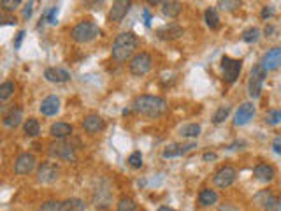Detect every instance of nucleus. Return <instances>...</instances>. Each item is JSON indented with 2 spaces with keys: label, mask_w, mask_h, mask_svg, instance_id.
<instances>
[{
  "label": "nucleus",
  "mask_w": 281,
  "mask_h": 211,
  "mask_svg": "<svg viewBox=\"0 0 281 211\" xmlns=\"http://www.w3.org/2000/svg\"><path fill=\"white\" fill-rule=\"evenodd\" d=\"M132 109L139 114H144L148 118H158V116L165 114L167 101L158 95H139L134 99Z\"/></svg>",
  "instance_id": "f257e3e1"
},
{
  "label": "nucleus",
  "mask_w": 281,
  "mask_h": 211,
  "mask_svg": "<svg viewBox=\"0 0 281 211\" xmlns=\"http://www.w3.org/2000/svg\"><path fill=\"white\" fill-rule=\"evenodd\" d=\"M137 46H139V39H137V35L134 32H121L113 41V48H111L113 58L116 62H120V63H123V62H127L134 55Z\"/></svg>",
  "instance_id": "f03ea898"
},
{
  "label": "nucleus",
  "mask_w": 281,
  "mask_h": 211,
  "mask_svg": "<svg viewBox=\"0 0 281 211\" xmlns=\"http://www.w3.org/2000/svg\"><path fill=\"white\" fill-rule=\"evenodd\" d=\"M99 34H100L99 25H97V23H93V21H90V20H83V21H79L78 25L70 30V37H72V41H76V42H79V44L92 42L93 39H97V37H99Z\"/></svg>",
  "instance_id": "7ed1b4c3"
},
{
  "label": "nucleus",
  "mask_w": 281,
  "mask_h": 211,
  "mask_svg": "<svg viewBox=\"0 0 281 211\" xmlns=\"http://www.w3.org/2000/svg\"><path fill=\"white\" fill-rule=\"evenodd\" d=\"M265 78H267V72H265V70H263L259 63H257V65L250 70L248 86H246V88H248V95H250V99H259V97H260Z\"/></svg>",
  "instance_id": "20e7f679"
},
{
  "label": "nucleus",
  "mask_w": 281,
  "mask_h": 211,
  "mask_svg": "<svg viewBox=\"0 0 281 211\" xmlns=\"http://www.w3.org/2000/svg\"><path fill=\"white\" fill-rule=\"evenodd\" d=\"M49 157L53 158H60V160H65V162H76V148L70 143H65V141H55L51 143L48 148Z\"/></svg>",
  "instance_id": "39448f33"
},
{
  "label": "nucleus",
  "mask_w": 281,
  "mask_h": 211,
  "mask_svg": "<svg viewBox=\"0 0 281 211\" xmlns=\"http://www.w3.org/2000/svg\"><path fill=\"white\" fill-rule=\"evenodd\" d=\"M241 70H242V60L221 57V78H223L225 83L228 84L236 83L239 74H241Z\"/></svg>",
  "instance_id": "423d86ee"
},
{
  "label": "nucleus",
  "mask_w": 281,
  "mask_h": 211,
  "mask_svg": "<svg viewBox=\"0 0 281 211\" xmlns=\"http://www.w3.org/2000/svg\"><path fill=\"white\" fill-rule=\"evenodd\" d=\"M151 63H153V60H151V55L149 53H144L140 51L137 53V55H134L130 60V63H128V70H130L132 76H144L149 72V69H151Z\"/></svg>",
  "instance_id": "0eeeda50"
},
{
  "label": "nucleus",
  "mask_w": 281,
  "mask_h": 211,
  "mask_svg": "<svg viewBox=\"0 0 281 211\" xmlns=\"http://www.w3.org/2000/svg\"><path fill=\"white\" fill-rule=\"evenodd\" d=\"M259 65L262 67L265 72L280 69L281 67V46H274V48L267 49V51L262 55V58H260Z\"/></svg>",
  "instance_id": "6e6552de"
},
{
  "label": "nucleus",
  "mask_w": 281,
  "mask_h": 211,
  "mask_svg": "<svg viewBox=\"0 0 281 211\" xmlns=\"http://www.w3.org/2000/svg\"><path fill=\"white\" fill-rule=\"evenodd\" d=\"M236 178H237L236 169H234L232 166H223L215 172L213 183H215V187H218V189H228V187L236 181Z\"/></svg>",
  "instance_id": "1a4fd4ad"
},
{
  "label": "nucleus",
  "mask_w": 281,
  "mask_h": 211,
  "mask_svg": "<svg viewBox=\"0 0 281 211\" xmlns=\"http://www.w3.org/2000/svg\"><path fill=\"white\" fill-rule=\"evenodd\" d=\"M58 174H60V169L55 162H42L37 169V181L44 185L55 183L58 180Z\"/></svg>",
  "instance_id": "9d476101"
},
{
  "label": "nucleus",
  "mask_w": 281,
  "mask_h": 211,
  "mask_svg": "<svg viewBox=\"0 0 281 211\" xmlns=\"http://www.w3.org/2000/svg\"><path fill=\"white\" fill-rule=\"evenodd\" d=\"M255 116V106L253 102H242L239 106V109L236 111V116H234V125L236 127H242L246 123H250V120Z\"/></svg>",
  "instance_id": "9b49d317"
},
{
  "label": "nucleus",
  "mask_w": 281,
  "mask_h": 211,
  "mask_svg": "<svg viewBox=\"0 0 281 211\" xmlns=\"http://www.w3.org/2000/svg\"><path fill=\"white\" fill-rule=\"evenodd\" d=\"M130 7H132V2H128V0H116V2H113V7H111L109 11V21H114V23L123 21V18L128 14Z\"/></svg>",
  "instance_id": "f8f14e48"
},
{
  "label": "nucleus",
  "mask_w": 281,
  "mask_h": 211,
  "mask_svg": "<svg viewBox=\"0 0 281 211\" xmlns=\"http://www.w3.org/2000/svg\"><path fill=\"white\" fill-rule=\"evenodd\" d=\"M35 167V157L32 153H21L20 157L16 158L14 162V172L20 176L28 174V172L34 171Z\"/></svg>",
  "instance_id": "ddd939ff"
},
{
  "label": "nucleus",
  "mask_w": 281,
  "mask_h": 211,
  "mask_svg": "<svg viewBox=\"0 0 281 211\" xmlns=\"http://www.w3.org/2000/svg\"><path fill=\"white\" fill-rule=\"evenodd\" d=\"M253 176L255 180L260 181V183H271L274 180V176H276V171L269 164H259V166H255Z\"/></svg>",
  "instance_id": "4468645a"
},
{
  "label": "nucleus",
  "mask_w": 281,
  "mask_h": 211,
  "mask_svg": "<svg viewBox=\"0 0 281 211\" xmlns=\"http://www.w3.org/2000/svg\"><path fill=\"white\" fill-rule=\"evenodd\" d=\"M157 35L162 41H174L183 35V26H180L178 23H169V25H163L162 28H158Z\"/></svg>",
  "instance_id": "2eb2a0df"
},
{
  "label": "nucleus",
  "mask_w": 281,
  "mask_h": 211,
  "mask_svg": "<svg viewBox=\"0 0 281 211\" xmlns=\"http://www.w3.org/2000/svg\"><path fill=\"white\" fill-rule=\"evenodd\" d=\"M83 128L88 134H97V132H100L104 128V120H102V116H99L95 113L86 114L83 118Z\"/></svg>",
  "instance_id": "dca6fc26"
},
{
  "label": "nucleus",
  "mask_w": 281,
  "mask_h": 211,
  "mask_svg": "<svg viewBox=\"0 0 281 211\" xmlns=\"http://www.w3.org/2000/svg\"><path fill=\"white\" fill-rule=\"evenodd\" d=\"M44 78L48 79L49 83H65L70 79V72L61 67H49L44 72Z\"/></svg>",
  "instance_id": "f3484780"
},
{
  "label": "nucleus",
  "mask_w": 281,
  "mask_h": 211,
  "mask_svg": "<svg viewBox=\"0 0 281 211\" xmlns=\"http://www.w3.org/2000/svg\"><path fill=\"white\" fill-rule=\"evenodd\" d=\"M39 111L44 114V116H55V114L60 111V99L57 95H49L46 97L40 104Z\"/></svg>",
  "instance_id": "a211bd4d"
},
{
  "label": "nucleus",
  "mask_w": 281,
  "mask_h": 211,
  "mask_svg": "<svg viewBox=\"0 0 281 211\" xmlns=\"http://www.w3.org/2000/svg\"><path fill=\"white\" fill-rule=\"evenodd\" d=\"M49 134H51V137H55V139L63 141L65 137H69L70 134H72V125L65 122L53 123L51 127H49Z\"/></svg>",
  "instance_id": "6ab92c4d"
},
{
  "label": "nucleus",
  "mask_w": 281,
  "mask_h": 211,
  "mask_svg": "<svg viewBox=\"0 0 281 211\" xmlns=\"http://www.w3.org/2000/svg\"><path fill=\"white\" fill-rule=\"evenodd\" d=\"M21 120H23V109L21 107H13V109H9V113L4 114L2 123H4L5 127L13 128V127H18V125L21 123Z\"/></svg>",
  "instance_id": "aec40b11"
},
{
  "label": "nucleus",
  "mask_w": 281,
  "mask_h": 211,
  "mask_svg": "<svg viewBox=\"0 0 281 211\" xmlns=\"http://www.w3.org/2000/svg\"><path fill=\"white\" fill-rule=\"evenodd\" d=\"M84 208H86V204L79 197H70L60 202V211H84Z\"/></svg>",
  "instance_id": "412c9836"
},
{
  "label": "nucleus",
  "mask_w": 281,
  "mask_h": 211,
  "mask_svg": "<svg viewBox=\"0 0 281 211\" xmlns=\"http://www.w3.org/2000/svg\"><path fill=\"white\" fill-rule=\"evenodd\" d=\"M162 14L167 18H178L181 13V9L183 5L180 2H176V0H169V2H162Z\"/></svg>",
  "instance_id": "4be33fe9"
},
{
  "label": "nucleus",
  "mask_w": 281,
  "mask_h": 211,
  "mask_svg": "<svg viewBox=\"0 0 281 211\" xmlns=\"http://www.w3.org/2000/svg\"><path fill=\"white\" fill-rule=\"evenodd\" d=\"M218 201V193L213 189H202L199 192V204L201 206H211V204H216Z\"/></svg>",
  "instance_id": "5701e85b"
},
{
  "label": "nucleus",
  "mask_w": 281,
  "mask_h": 211,
  "mask_svg": "<svg viewBox=\"0 0 281 211\" xmlns=\"http://www.w3.org/2000/svg\"><path fill=\"white\" fill-rule=\"evenodd\" d=\"M201 125L199 123H186V125H183V127L180 128V134L183 137H192V139H195V137L201 136Z\"/></svg>",
  "instance_id": "b1692460"
},
{
  "label": "nucleus",
  "mask_w": 281,
  "mask_h": 211,
  "mask_svg": "<svg viewBox=\"0 0 281 211\" xmlns=\"http://www.w3.org/2000/svg\"><path fill=\"white\" fill-rule=\"evenodd\" d=\"M204 20H206V25L209 26L211 30H216L220 26V16L216 13L215 7H207L206 13H204Z\"/></svg>",
  "instance_id": "393cba45"
},
{
  "label": "nucleus",
  "mask_w": 281,
  "mask_h": 211,
  "mask_svg": "<svg viewBox=\"0 0 281 211\" xmlns=\"http://www.w3.org/2000/svg\"><path fill=\"white\" fill-rule=\"evenodd\" d=\"M241 39L244 41L246 44H255V42H259V39H260V30H259V28H257V26H248L246 30H242Z\"/></svg>",
  "instance_id": "a878e982"
},
{
  "label": "nucleus",
  "mask_w": 281,
  "mask_h": 211,
  "mask_svg": "<svg viewBox=\"0 0 281 211\" xmlns=\"http://www.w3.org/2000/svg\"><path fill=\"white\" fill-rule=\"evenodd\" d=\"M23 130H25L26 136L37 137L40 134V125L35 118H28L25 123H23Z\"/></svg>",
  "instance_id": "bb28decb"
},
{
  "label": "nucleus",
  "mask_w": 281,
  "mask_h": 211,
  "mask_svg": "<svg viewBox=\"0 0 281 211\" xmlns=\"http://www.w3.org/2000/svg\"><path fill=\"white\" fill-rule=\"evenodd\" d=\"M230 111H232V107H230V106H220L218 109H216V113L213 114V123H216V125L223 123L225 120L228 118Z\"/></svg>",
  "instance_id": "cd10ccee"
},
{
  "label": "nucleus",
  "mask_w": 281,
  "mask_h": 211,
  "mask_svg": "<svg viewBox=\"0 0 281 211\" xmlns=\"http://www.w3.org/2000/svg\"><path fill=\"white\" fill-rule=\"evenodd\" d=\"M118 211H137V206L134 199L128 197V195H123L118 201Z\"/></svg>",
  "instance_id": "c85d7f7f"
},
{
  "label": "nucleus",
  "mask_w": 281,
  "mask_h": 211,
  "mask_svg": "<svg viewBox=\"0 0 281 211\" xmlns=\"http://www.w3.org/2000/svg\"><path fill=\"white\" fill-rule=\"evenodd\" d=\"M263 122L267 123V125H280L281 123V109H271L265 113V118H263Z\"/></svg>",
  "instance_id": "c756f323"
},
{
  "label": "nucleus",
  "mask_w": 281,
  "mask_h": 211,
  "mask_svg": "<svg viewBox=\"0 0 281 211\" xmlns=\"http://www.w3.org/2000/svg\"><path fill=\"white\" fill-rule=\"evenodd\" d=\"M181 153V145H176V143H172V145H167L165 148H163L162 151V157L163 158H174V157H180Z\"/></svg>",
  "instance_id": "7c9ffc66"
},
{
  "label": "nucleus",
  "mask_w": 281,
  "mask_h": 211,
  "mask_svg": "<svg viewBox=\"0 0 281 211\" xmlns=\"http://www.w3.org/2000/svg\"><path fill=\"white\" fill-rule=\"evenodd\" d=\"M13 93H14V83H13V81H5V83L0 84V101H7Z\"/></svg>",
  "instance_id": "2f4dec72"
},
{
  "label": "nucleus",
  "mask_w": 281,
  "mask_h": 211,
  "mask_svg": "<svg viewBox=\"0 0 281 211\" xmlns=\"http://www.w3.org/2000/svg\"><path fill=\"white\" fill-rule=\"evenodd\" d=\"M272 197H274V195H272L271 190H262V192H259L257 195H255V202H257L259 206L265 208V204H267Z\"/></svg>",
  "instance_id": "473e14b6"
},
{
  "label": "nucleus",
  "mask_w": 281,
  "mask_h": 211,
  "mask_svg": "<svg viewBox=\"0 0 281 211\" xmlns=\"http://www.w3.org/2000/svg\"><path fill=\"white\" fill-rule=\"evenodd\" d=\"M218 7L223 9V11H236V9L241 7V2L239 0H220Z\"/></svg>",
  "instance_id": "72a5a7b5"
},
{
  "label": "nucleus",
  "mask_w": 281,
  "mask_h": 211,
  "mask_svg": "<svg viewBox=\"0 0 281 211\" xmlns=\"http://www.w3.org/2000/svg\"><path fill=\"white\" fill-rule=\"evenodd\" d=\"M128 164H130V167H134V169H140V167H142V153H140V151H134V153L128 157Z\"/></svg>",
  "instance_id": "f704fd0d"
},
{
  "label": "nucleus",
  "mask_w": 281,
  "mask_h": 211,
  "mask_svg": "<svg viewBox=\"0 0 281 211\" xmlns=\"http://www.w3.org/2000/svg\"><path fill=\"white\" fill-rule=\"evenodd\" d=\"M39 211H60V202L58 201H44L39 206Z\"/></svg>",
  "instance_id": "c9c22d12"
},
{
  "label": "nucleus",
  "mask_w": 281,
  "mask_h": 211,
  "mask_svg": "<svg viewBox=\"0 0 281 211\" xmlns=\"http://www.w3.org/2000/svg\"><path fill=\"white\" fill-rule=\"evenodd\" d=\"M263 211H281V199L274 195V197H272L271 201H269L267 204H265Z\"/></svg>",
  "instance_id": "e433bc0d"
},
{
  "label": "nucleus",
  "mask_w": 281,
  "mask_h": 211,
  "mask_svg": "<svg viewBox=\"0 0 281 211\" xmlns=\"http://www.w3.org/2000/svg\"><path fill=\"white\" fill-rule=\"evenodd\" d=\"M57 16H58V7L57 5H53V7H49L48 11H46L44 20H48L51 25H57Z\"/></svg>",
  "instance_id": "4c0bfd02"
},
{
  "label": "nucleus",
  "mask_w": 281,
  "mask_h": 211,
  "mask_svg": "<svg viewBox=\"0 0 281 211\" xmlns=\"http://www.w3.org/2000/svg\"><path fill=\"white\" fill-rule=\"evenodd\" d=\"M0 5H2L5 11H14V9H18L21 5V2H20V0H2Z\"/></svg>",
  "instance_id": "58836bf2"
},
{
  "label": "nucleus",
  "mask_w": 281,
  "mask_h": 211,
  "mask_svg": "<svg viewBox=\"0 0 281 211\" xmlns=\"http://www.w3.org/2000/svg\"><path fill=\"white\" fill-rule=\"evenodd\" d=\"M272 16H274V5H263L262 11H260V18L262 20H269Z\"/></svg>",
  "instance_id": "ea45409f"
},
{
  "label": "nucleus",
  "mask_w": 281,
  "mask_h": 211,
  "mask_svg": "<svg viewBox=\"0 0 281 211\" xmlns=\"http://www.w3.org/2000/svg\"><path fill=\"white\" fill-rule=\"evenodd\" d=\"M32 11H34V2H26L25 4V9H23V18L28 20L32 16Z\"/></svg>",
  "instance_id": "a19ab883"
},
{
  "label": "nucleus",
  "mask_w": 281,
  "mask_h": 211,
  "mask_svg": "<svg viewBox=\"0 0 281 211\" xmlns=\"http://www.w3.org/2000/svg\"><path fill=\"white\" fill-rule=\"evenodd\" d=\"M216 158H218V155H216L215 151H206V153L202 155V160H204V162H215Z\"/></svg>",
  "instance_id": "79ce46f5"
},
{
  "label": "nucleus",
  "mask_w": 281,
  "mask_h": 211,
  "mask_svg": "<svg viewBox=\"0 0 281 211\" xmlns=\"http://www.w3.org/2000/svg\"><path fill=\"white\" fill-rule=\"evenodd\" d=\"M218 211H239V208L234 206V204H230V202H225V204H220Z\"/></svg>",
  "instance_id": "37998d69"
},
{
  "label": "nucleus",
  "mask_w": 281,
  "mask_h": 211,
  "mask_svg": "<svg viewBox=\"0 0 281 211\" xmlns=\"http://www.w3.org/2000/svg\"><path fill=\"white\" fill-rule=\"evenodd\" d=\"M272 149H274V153L281 155V136L274 137V141H272Z\"/></svg>",
  "instance_id": "c03bdc74"
},
{
  "label": "nucleus",
  "mask_w": 281,
  "mask_h": 211,
  "mask_svg": "<svg viewBox=\"0 0 281 211\" xmlns=\"http://www.w3.org/2000/svg\"><path fill=\"white\" fill-rule=\"evenodd\" d=\"M23 37H25V30H20L16 34V39H14V48H20V46H21Z\"/></svg>",
  "instance_id": "a18cd8bd"
},
{
  "label": "nucleus",
  "mask_w": 281,
  "mask_h": 211,
  "mask_svg": "<svg viewBox=\"0 0 281 211\" xmlns=\"http://www.w3.org/2000/svg\"><path fill=\"white\" fill-rule=\"evenodd\" d=\"M193 148H197V145L195 143H188V145H181V153L186 155L188 151H192Z\"/></svg>",
  "instance_id": "49530a36"
},
{
  "label": "nucleus",
  "mask_w": 281,
  "mask_h": 211,
  "mask_svg": "<svg viewBox=\"0 0 281 211\" xmlns=\"http://www.w3.org/2000/svg\"><path fill=\"white\" fill-rule=\"evenodd\" d=\"M144 25L149 28V25H151V14H149L148 9H144Z\"/></svg>",
  "instance_id": "de8ad7c7"
},
{
  "label": "nucleus",
  "mask_w": 281,
  "mask_h": 211,
  "mask_svg": "<svg viewBox=\"0 0 281 211\" xmlns=\"http://www.w3.org/2000/svg\"><path fill=\"white\" fill-rule=\"evenodd\" d=\"M246 143L244 141H236V143H232V145L228 146V149H237V146H244Z\"/></svg>",
  "instance_id": "09e8293b"
},
{
  "label": "nucleus",
  "mask_w": 281,
  "mask_h": 211,
  "mask_svg": "<svg viewBox=\"0 0 281 211\" xmlns=\"http://www.w3.org/2000/svg\"><path fill=\"white\" fill-rule=\"evenodd\" d=\"M272 32H274V26H272V25H267V26H265V30H263V34H265V35H271Z\"/></svg>",
  "instance_id": "8fccbe9b"
},
{
  "label": "nucleus",
  "mask_w": 281,
  "mask_h": 211,
  "mask_svg": "<svg viewBox=\"0 0 281 211\" xmlns=\"http://www.w3.org/2000/svg\"><path fill=\"white\" fill-rule=\"evenodd\" d=\"M157 211H176V210H172V208H169V206H160Z\"/></svg>",
  "instance_id": "3c124183"
},
{
  "label": "nucleus",
  "mask_w": 281,
  "mask_h": 211,
  "mask_svg": "<svg viewBox=\"0 0 281 211\" xmlns=\"http://www.w3.org/2000/svg\"><path fill=\"white\" fill-rule=\"evenodd\" d=\"M0 25H2V13H0Z\"/></svg>",
  "instance_id": "603ef678"
}]
</instances>
